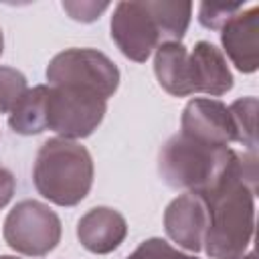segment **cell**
I'll use <instances>...</instances> for the list:
<instances>
[{"label":"cell","instance_id":"cell-1","mask_svg":"<svg viewBox=\"0 0 259 259\" xmlns=\"http://www.w3.org/2000/svg\"><path fill=\"white\" fill-rule=\"evenodd\" d=\"M200 196L208 208L204 253L210 259L245 255L255 231L257 152H235L223 178Z\"/></svg>","mask_w":259,"mask_h":259},{"label":"cell","instance_id":"cell-2","mask_svg":"<svg viewBox=\"0 0 259 259\" xmlns=\"http://www.w3.org/2000/svg\"><path fill=\"white\" fill-rule=\"evenodd\" d=\"M190 16V2H117L109 30L123 57L144 63L160 45L182 42Z\"/></svg>","mask_w":259,"mask_h":259},{"label":"cell","instance_id":"cell-3","mask_svg":"<svg viewBox=\"0 0 259 259\" xmlns=\"http://www.w3.org/2000/svg\"><path fill=\"white\" fill-rule=\"evenodd\" d=\"M32 180L42 198L57 206H75L91 190L93 158L85 146L67 138H49L36 152Z\"/></svg>","mask_w":259,"mask_h":259},{"label":"cell","instance_id":"cell-4","mask_svg":"<svg viewBox=\"0 0 259 259\" xmlns=\"http://www.w3.org/2000/svg\"><path fill=\"white\" fill-rule=\"evenodd\" d=\"M235 152L229 146L198 142L178 132L160 148L158 174L170 188L204 194L223 178Z\"/></svg>","mask_w":259,"mask_h":259},{"label":"cell","instance_id":"cell-5","mask_svg":"<svg viewBox=\"0 0 259 259\" xmlns=\"http://www.w3.org/2000/svg\"><path fill=\"white\" fill-rule=\"evenodd\" d=\"M51 87H77L109 99L119 87L117 65L95 49H65L57 53L45 71Z\"/></svg>","mask_w":259,"mask_h":259},{"label":"cell","instance_id":"cell-6","mask_svg":"<svg viewBox=\"0 0 259 259\" xmlns=\"http://www.w3.org/2000/svg\"><path fill=\"white\" fill-rule=\"evenodd\" d=\"M61 219L59 214L40 200H20L4 219V241L6 245L26 257H45L57 249L61 241Z\"/></svg>","mask_w":259,"mask_h":259},{"label":"cell","instance_id":"cell-7","mask_svg":"<svg viewBox=\"0 0 259 259\" xmlns=\"http://www.w3.org/2000/svg\"><path fill=\"white\" fill-rule=\"evenodd\" d=\"M105 111L107 99L93 91L49 85L47 130H53L59 138L77 142L91 136L103 121Z\"/></svg>","mask_w":259,"mask_h":259},{"label":"cell","instance_id":"cell-8","mask_svg":"<svg viewBox=\"0 0 259 259\" xmlns=\"http://www.w3.org/2000/svg\"><path fill=\"white\" fill-rule=\"evenodd\" d=\"M208 227L206 200L196 192H184L176 196L164 212V231L170 241L178 247L198 253L204 245V235Z\"/></svg>","mask_w":259,"mask_h":259},{"label":"cell","instance_id":"cell-9","mask_svg":"<svg viewBox=\"0 0 259 259\" xmlns=\"http://www.w3.org/2000/svg\"><path fill=\"white\" fill-rule=\"evenodd\" d=\"M180 132L214 146H229L235 142V125L229 105L212 97H194L186 103L180 117Z\"/></svg>","mask_w":259,"mask_h":259},{"label":"cell","instance_id":"cell-10","mask_svg":"<svg viewBox=\"0 0 259 259\" xmlns=\"http://www.w3.org/2000/svg\"><path fill=\"white\" fill-rule=\"evenodd\" d=\"M221 45L229 61L241 73H255L259 67V6L239 10L221 28Z\"/></svg>","mask_w":259,"mask_h":259},{"label":"cell","instance_id":"cell-11","mask_svg":"<svg viewBox=\"0 0 259 259\" xmlns=\"http://www.w3.org/2000/svg\"><path fill=\"white\" fill-rule=\"evenodd\" d=\"M127 237L125 217L111 206H95L77 221V239L89 253L107 255Z\"/></svg>","mask_w":259,"mask_h":259},{"label":"cell","instance_id":"cell-12","mask_svg":"<svg viewBox=\"0 0 259 259\" xmlns=\"http://www.w3.org/2000/svg\"><path fill=\"white\" fill-rule=\"evenodd\" d=\"M190 79L194 93H206L210 97L225 95L233 89V73L221 49L208 40H198L190 51Z\"/></svg>","mask_w":259,"mask_h":259},{"label":"cell","instance_id":"cell-13","mask_svg":"<svg viewBox=\"0 0 259 259\" xmlns=\"http://www.w3.org/2000/svg\"><path fill=\"white\" fill-rule=\"evenodd\" d=\"M154 75L160 87L174 97H186L194 93L188 49L182 42H164L154 51Z\"/></svg>","mask_w":259,"mask_h":259},{"label":"cell","instance_id":"cell-14","mask_svg":"<svg viewBox=\"0 0 259 259\" xmlns=\"http://www.w3.org/2000/svg\"><path fill=\"white\" fill-rule=\"evenodd\" d=\"M49 113V85L26 89L20 101L8 113V125L20 136H36L47 130Z\"/></svg>","mask_w":259,"mask_h":259},{"label":"cell","instance_id":"cell-15","mask_svg":"<svg viewBox=\"0 0 259 259\" xmlns=\"http://www.w3.org/2000/svg\"><path fill=\"white\" fill-rule=\"evenodd\" d=\"M235 125V142L243 144L247 152H257V97L247 95L229 105Z\"/></svg>","mask_w":259,"mask_h":259},{"label":"cell","instance_id":"cell-16","mask_svg":"<svg viewBox=\"0 0 259 259\" xmlns=\"http://www.w3.org/2000/svg\"><path fill=\"white\" fill-rule=\"evenodd\" d=\"M28 83L24 73L14 67L0 65V113H10L12 107L26 93Z\"/></svg>","mask_w":259,"mask_h":259},{"label":"cell","instance_id":"cell-17","mask_svg":"<svg viewBox=\"0 0 259 259\" xmlns=\"http://www.w3.org/2000/svg\"><path fill=\"white\" fill-rule=\"evenodd\" d=\"M239 10H243L241 2H202L198 6V22L204 28L221 30L227 20H231Z\"/></svg>","mask_w":259,"mask_h":259},{"label":"cell","instance_id":"cell-18","mask_svg":"<svg viewBox=\"0 0 259 259\" xmlns=\"http://www.w3.org/2000/svg\"><path fill=\"white\" fill-rule=\"evenodd\" d=\"M125 259H198V257L180 253L168 241H164L160 237H150V239L142 241Z\"/></svg>","mask_w":259,"mask_h":259},{"label":"cell","instance_id":"cell-19","mask_svg":"<svg viewBox=\"0 0 259 259\" xmlns=\"http://www.w3.org/2000/svg\"><path fill=\"white\" fill-rule=\"evenodd\" d=\"M63 10L77 22H93L97 20L107 8L109 2H93V0H81V2H63Z\"/></svg>","mask_w":259,"mask_h":259},{"label":"cell","instance_id":"cell-20","mask_svg":"<svg viewBox=\"0 0 259 259\" xmlns=\"http://www.w3.org/2000/svg\"><path fill=\"white\" fill-rule=\"evenodd\" d=\"M14 190H16V178H14V174L8 168H2L0 166V210L12 200Z\"/></svg>","mask_w":259,"mask_h":259},{"label":"cell","instance_id":"cell-21","mask_svg":"<svg viewBox=\"0 0 259 259\" xmlns=\"http://www.w3.org/2000/svg\"><path fill=\"white\" fill-rule=\"evenodd\" d=\"M235 259H257V255H255L253 251H249V253H245V255H241V257H235Z\"/></svg>","mask_w":259,"mask_h":259},{"label":"cell","instance_id":"cell-22","mask_svg":"<svg viewBox=\"0 0 259 259\" xmlns=\"http://www.w3.org/2000/svg\"><path fill=\"white\" fill-rule=\"evenodd\" d=\"M4 51V34H2V28H0V55Z\"/></svg>","mask_w":259,"mask_h":259},{"label":"cell","instance_id":"cell-23","mask_svg":"<svg viewBox=\"0 0 259 259\" xmlns=\"http://www.w3.org/2000/svg\"><path fill=\"white\" fill-rule=\"evenodd\" d=\"M0 259H18V257H12V255H0Z\"/></svg>","mask_w":259,"mask_h":259}]
</instances>
